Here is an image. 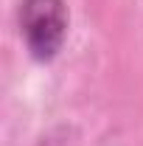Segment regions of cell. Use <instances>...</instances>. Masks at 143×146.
Here are the masks:
<instances>
[{
  "mask_svg": "<svg viewBox=\"0 0 143 146\" xmlns=\"http://www.w3.org/2000/svg\"><path fill=\"white\" fill-rule=\"evenodd\" d=\"M17 25L31 59L51 62L65 48L70 14L65 0H23L17 11Z\"/></svg>",
  "mask_w": 143,
  "mask_h": 146,
  "instance_id": "6da1fadb",
  "label": "cell"
}]
</instances>
